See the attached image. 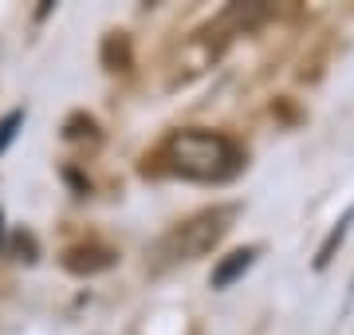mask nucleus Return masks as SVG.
Listing matches in <instances>:
<instances>
[{
  "instance_id": "2",
  "label": "nucleus",
  "mask_w": 354,
  "mask_h": 335,
  "mask_svg": "<svg viewBox=\"0 0 354 335\" xmlns=\"http://www.w3.org/2000/svg\"><path fill=\"white\" fill-rule=\"evenodd\" d=\"M252 260H256V248H236V253H228V257L213 269V288H228L232 280H241L244 272L252 269Z\"/></svg>"
},
{
  "instance_id": "4",
  "label": "nucleus",
  "mask_w": 354,
  "mask_h": 335,
  "mask_svg": "<svg viewBox=\"0 0 354 335\" xmlns=\"http://www.w3.org/2000/svg\"><path fill=\"white\" fill-rule=\"evenodd\" d=\"M351 221H354V209H351V213H346V221H342L339 229H335V233H330V237H327V245L319 248V260H315L319 269H323V264H327V260H330V253H335V245H339L342 237H346V225H351Z\"/></svg>"
},
{
  "instance_id": "3",
  "label": "nucleus",
  "mask_w": 354,
  "mask_h": 335,
  "mask_svg": "<svg viewBox=\"0 0 354 335\" xmlns=\"http://www.w3.org/2000/svg\"><path fill=\"white\" fill-rule=\"evenodd\" d=\"M24 127V111H8V115L0 118V154L12 146V138H16V130Z\"/></svg>"
},
{
  "instance_id": "5",
  "label": "nucleus",
  "mask_w": 354,
  "mask_h": 335,
  "mask_svg": "<svg viewBox=\"0 0 354 335\" xmlns=\"http://www.w3.org/2000/svg\"><path fill=\"white\" fill-rule=\"evenodd\" d=\"M0 221H4V217H0ZM0 233H4V229H0Z\"/></svg>"
},
{
  "instance_id": "1",
  "label": "nucleus",
  "mask_w": 354,
  "mask_h": 335,
  "mask_svg": "<svg viewBox=\"0 0 354 335\" xmlns=\"http://www.w3.org/2000/svg\"><path fill=\"white\" fill-rule=\"evenodd\" d=\"M165 158H169V170L181 174L189 181H225L241 170V154L236 146L221 134H209V130H181L169 138L165 146Z\"/></svg>"
}]
</instances>
